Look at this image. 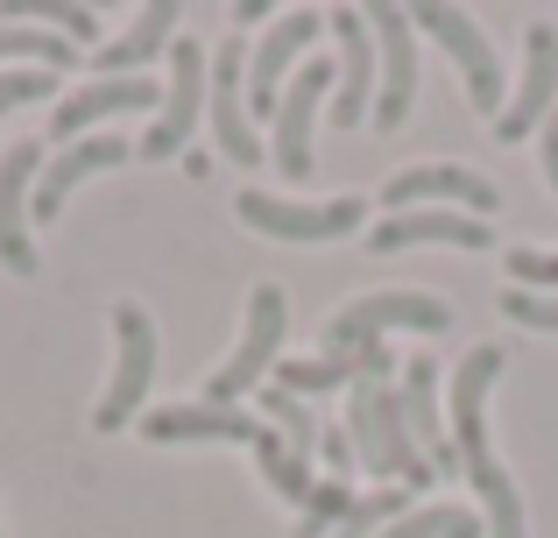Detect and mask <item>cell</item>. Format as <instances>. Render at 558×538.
Wrapping results in <instances>:
<instances>
[{
	"instance_id": "cell-1",
	"label": "cell",
	"mask_w": 558,
	"mask_h": 538,
	"mask_svg": "<svg viewBox=\"0 0 558 538\" xmlns=\"http://www.w3.org/2000/svg\"><path fill=\"white\" fill-rule=\"evenodd\" d=\"M347 440H354V461L368 475H381V482L417 489L424 475H432V461H424L417 440H410L403 397H396V390H381L375 375H361V383H354V404H347Z\"/></svg>"
},
{
	"instance_id": "cell-2",
	"label": "cell",
	"mask_w": 558,
	"mask_h": 538,
	"mask_svg": "<svg viewBox=\"0 0 558 538\" xmlns=\"http://www.w3.org/2000/svg\"><path fill=\"white\" fill-rule=\"evenodd\" d=\"M290 304L276 284H255L247 290V333L241 347L227 355V369L205 375V404H219V411H241V397L262 383V375H276V347H283V326H290Z\"/></svg>"
},
{
	"instance_id": "cell-3",
	"label": "cell",
	"mask_w": 558,
	"mask_h": 538,
	"mask_svg": "<svg viewBox=\"0 0 558 538\" xmlns=\"http://www.w3.org/2000/svg\"><path fill=\"white\" fill-rule=\"evenodd\" d=\"M396 326H403V333H446L452 326V304L446 298H424V290H368V298H354L326 326V355L375 347V340H389Z\"/></svg>"
},
{
	"instance_id": "cell-4",
	"label": "cell",
	"mask_w": 558,
	"mask_h": 538,
	"mask_svg": "<svg viewBox=\"0 0 558 538\" xmlns=\"http://www.w3.org/2000/svg\"><path fill=\"white\" fill-rule=\"evenodd\" d=\"M410 22H417V36H438V50L460 64L466 79V99H474V113H488V121H502V57H495V43L474 28V14L460 8H410Z\"/></svg>"
},
{
	"instance_id": "cell-5",
	"label": "cell",
	"mask_w": 558,
	"mask_h": 538,
	"mask_svg": "<svg viewBox=\"0 0 558 538\" xmlns=\"http://www.w3.org/2000/svg\"><path fill=\"white\" fill-rule=\"evenodd\" d=\"M233 213H241L255 235H269V241H347L361 220H368V199H326V206H304V199L241 192Z\"/></svg>"
},
{
	"instance_id": "cell-6",
	"label": "cell",
	"mask_w": 558,
	"mask_h": 538,
	"mask_svg": "<svg viewBox=\"0 0 558 538\" xmlns=\"http://www.w3.org/2000/svg\"><path fill=\"white\" fill-rule=\"evenodd\" d=\"M113 340H121V361H113V383H107V397H99V411H93L99 432H121L128 418L142 411L149 383H156V326H149L142 304H113Z\"/></svg>"
},
{
	"instance_id": "cell-7",
	"label": "cell",
	"mask_w": 558,
	"mask_h": 538,
	"mask_svg": "<svg viewBox=\"0 0 558 538\" xmlns=\"http://www.w3.org/2000/svg\"><path fill=\"white\" fill-rule=\"evenodd\" d=\"M205 85H213V64H205V50L191 36L170 43V85H163V113H156V128L135 142V156H178L184 142H191V128H198V113H205Z\"/></svg>"
},
{
	"instance_id": "cell-8",
	"label": "cell",
	"mask_w": 558,
	"mask_h": 538,
	"mask_svg": "<svg viewBox=\"0 0 558 538\" xmlns=\"http://www.w3.org/2000/svg\"><path fill=\"white\" fill-rule=\"evenodd\" d=\"M326 93H332V64H326V57H304L298 79L283 85V107H276V142H269V150H276V170H283L290 184L312 178V128H318Z\"/></svg>"
},
{
	"instance_id": "cell-9",
	"label": "cell",
	"mask_w": 558,
	"mask_h": 538,
	"mask_svg": "<svg viewBox=\"0 0 558 538\" xmlns=\"http://www.w3.org/2000/svg\"><path fill=\"white\" fill-rule=\"evenodd\" d=\"M326 28L340 36V57H332V121L361 128L375 113V28L361 8H332Z\"/></svg>"
},
{
	"instance_id": "cell-10",
	"label": "cell",
	"mask_w": 558,
	"mask_h": 538,
	"mask_svg": "<svg viewBox=\"0 0 558 538\" xmlns=\"http://www.w3.org/2000/svg\"><path fill=\"white\" fill-rule=\"evenodd\" d=\"M368 28H375V57H381V93H375L368 121L389 135V128H403L410 99H417V22H410V8H375Z\"/></svg>"
},
{
	"instance_id": "cell-11",
	"label": "cell",
	"mask_w": 558,
	"mask_h": 538,
	"mask_svg": "<svg viewBox=\"0 0 558 538\" xmlns=\"http://www.w3.org/2000/svg\"><path fill=\"white\" fill-rule=\"evenodd\" d=\"M318 28H326V14L298 8V14H283V22H276L269 36L255 43V57H247V107H255L262 121H276V107H283V85L298 79L290 64H298V57H312Z\"/></svg>"
},
{
	"instance_id": "cell-12",
	"label": "cell",
	"mask_w": 558,
	"mask_h": 538,
	"mask_svg": "<svg viewBox=\"0 0 558 538\" xmlns=\"http://www.w3.org/2000/svg\"><path fill=\"white\" fill-rule=\"evenodd\" d=\"M432 199H438V206H466L474 220L502 206L495 184L481 178V170H466V164H417V170H403V178L381 184V206H396V213H424Z\"/></svg>"
},
{
	"instance_id": "cell-13",
	"label": "cell",
	"mask_w": 558,
	"mask_h": 538,
	"mask_svg": "<svg viewBox=\"0 0 558 538\" xmlns=\"http://www.w3.org/2000/svg\"><path fill=\"white\" fill-rule=\"evenodd\" d=\"M247 50L241 43H219L213 57V85H205V107H213V142L233 156V164H262V135L247 121Z\"/></svg>"
},
{
	"instance_id": "cell-14",
	"label": "cell",
	"mask_w": 558,
	"mask_h": 538,
	"mask_svg": "<svg viewBox=\"0 0 558 538\" xmlns=\"http://www.w3.org/2000/svg\"><path fill=\"white\" fill-rule=\"evenodd\" d=\"M43 178V142H14L0 156V263L14 276H36V249H28V199Z\"/></svg>"
},
{
	"instance_id": "cell-15",
	"label": "cell",
	"mask_w": 558,
	"mask_h": 538,
	"mask_svg": "<svg viewBox=\"0 0 558 538\" xmlns=\"http://www.w3.org/2000/svg\"><path fill=\"white\" fill-rule=\"evenodd\" d=\"M551 93H558V36H551V22H537V28H523V85H517V99L502 107L495 135L523 142L551 113Z\"/></svg>"
},
{
	"instance_id": "cell-16",
	"label": "cell",
	"mask_w": 558,
	"mask_h": 538,
	"mask_svg": "<svg viewBox=\"0 0 558 538\" xmlns=\"http://www.w3.org/2000/svg\"><path fill=\"white\" fill-rule=\"evenodd\" d=\"M128 156H135V142H121V135H85V142H71L64 156H50V164H43L28 213H36V220H57V213H64V199L78 192L85 178H99V170L128 164Z\"/></svg>"
},
{
	"instance_id": "cell-17",
	"label": "cell",
	"mask_w": 558,
	"mask_h": 538,
	"mask_svg": "<svg viewBox=\"0 0 558 538\" xmlns=\"http://www.w3.org/2000/svg\"><path fill=\"white\" fill-rule=\"evenodd\" d=\"M502 375V347H474V355L452 369V454L460 468H481L488 454V432H481V404H488V383Z\"/></svg>"
},
{
	"instance_id": "cell-18",
	"label": "cell",
	"mask_w": 558,
	"mask_h": 538,
	"mask_svg": "<svg viewBox=\"0 0 558 538\" xmlns=\"http://www.w3.org/2000/svg\"><path fill=\"white\" fill-rule=\"evenodd\" d=\"M156 93L163 85L156 79H93V85H78V93H64L50 107V135H85V128H99V121H113V113H142V107H156Z\"/></svg>"
},
{
	"instance_id": "cell-19",
	"label": "cell",
	"mask_w": 558,
	"mask_h": 538,
	"mask_svg": "<svg viewBox=\"0 0 558 538\" xmlns=\"http://www.w3.org/2000/svg\"><path fill=\"white\" fill-rule=\"evenodd\" d=\"M424 241H438V249H488V220H474V213H389V220L368 235L375 255H403V249H424Z\"/></svg>"
},
{
	"instance_id": "cell-20",
	"label": "cell",
	"mask_w": 558,
	"mask_h": 538,
	"mask_svg": "<svg viewBox=\"0 0 558 538\" xmlns=\"http://www.w3.org/2000/svg\"><path fill=\"white\" fill-rule=\"evenodd\" d=\"M255 432H262V418L219 411V404H170V411L142 418V440H156V446H184V440H247L255 446Z\"/></svg>"
},
{
	"instance_id": "cell-21",
	"label": "cell",
	"mask_w": 558,
	"mask_h": 538,
	"mask_svg": "<svg viewBox=\"0 0 558 538\" xmlns=\"http://www.w3.org/2000/svg\"><path fill=\"white\" fill-rule=\"evenodd\" d=\"M170 43H178V8H170V0H149V8L135 14V28L99 50V79H142V64H149L156 50H170Z\"/></svg>"
},
{
	"instance_id": "cell-22",
	"label": "cell",
	"mask_w": 558,
	"mask_h": 538,
	"mask_svg": "<svg viewBox=\"0 0 558 538\" xmlns=\"http://www.w3.org/2000/svg\"><path fill=\"white\" fill-rule=\"evenodd\" d=\"M403 418H410V440H417V454L424 461H438V468H452V440L438 432V369L432 361H403Z\"/></svg>"
},
{
	"instance_id": "cell-23",
	"label": "cell",
	"mask_w": 558,
	"mask_h": 538,
	"mask_svg": "<svg viewBox=\"0 0 558 538\" xmlns=\"http://www.w3.org/2000/svg\"><path fill=\"white\" fill-rule=\"evenodd\" d=\"M466 475H474L481 511H488V538H523V497H517L502 461H481V468H466Z\"/></svg>"
},
{
	"instance_id": "cell-24",
	"label": "cell",
	"mask_w": 558,
	"mask_h": 538,
	"mask_svg": "<svg viewBox=\"0 0 558 538\" xmlns=\"http://www.w3.org/2000/svg\"><path fill=\"white\" fill-rule=\"evenodd\" d=\"M255 461H262V482H269L276 497H290V503H304V497H312V461H298V454H290L276 426H262V432H255Z\"/></svg>"
},
{
	"instance_id": "cell-25",
	"label": "cell",
	"mask_w": 558,
	"mask_h": 538,
	"mask_svg": "<svg viewBox=\"0 0 558 538\" xmlns=\"http://www.w3.org/2000/svg\"><path fill=\"white\" fill-rule=\"evenodd\" d=\"M262 426H276L283 432V446L298 461H312L318 454V426H312V411H304V397H290V390H262Z\"/></svg>"
},
{
	"instance_id": "cell-26",
	"label": "cell",
	"mask_w": 558,
	"mask_h": 538,
	"mask_svg": "<svg viewBox=\"0 0 558 538\" xmlns=\"http://www.w3.org/2000/svg\"><path fill=\"white\" fill-rule=\"evenodd\" d=\"M0 57H28V71H64L78 57V43L43 36V28H22V22H0Z\"/></svg>"
},
{
	"instance_id": "cell-27",
	"label": "cell",
	"mask_w": 558,
	"mask_h": 538,
	"mask_svg": "<svg viewBox=\"0 0 558 538\" xmlns=\"http://www.w3.org/2000/svg\"><path fill=\"white\" fill-rule=\"evenodd\" d=\"M381 538H481V525H474V511H460V503H424V511L396 517Z\"/></svg>"
},
{
	"instance_id": "cell-28",
	"label": "cell",
	"mask_w": 558,
	"mask_h": 538,
	"mask_svg": "<svg viewBox=\"0 0 558 538\" xmlns=\"http://www.w3.org/2000/svg\"><path fill=\"white\" fill-rule=\"evenodd\" d=\"M396 517H410V489H375V497H361L354 511H347V525L332 538H375V531H389Z\"/></svg>"
},
{
	"instance_id": "cell-29",
	"label": "cell",
	"mask_w": 558,
	"mask_h": 538,
	"mask_svg": "<svg viewBox=\"0 0 558 538\" xmlns=\"http://www.w3.org/2000/svg\"><path fill=\"white\" fill-rule=\"evenodd\" d=\"M354 489L347 482H312V497H304V517H298V538H318L326 525H347V511H354Z\"/></svg>"
},
{
	"instance_id": "cell-30",
	"label": "cell",
	"mask_w": 558,
	"mask_h": 538,
	"mask_svg": "<svg viewBox=\"0 0 558 538\" xmlns=\"http://www.w3.org/2000/svg\"><path fill=\"white\" fill-rule=\"evenodd\" d=\"M509 290H537V298H558V255L545 249H509Z\"/></svg>"
},
{
	"instance_id": "cell-31",
	"label": "cell",
	"mask_w": 558,
	"mask_h": 538,
	"mask_svg": "<svg viewBox=\"0 0 558 538\" xmlns=\"http://www.w3.org/2000/svg\"><path fill=\"white\" fill-rule=\"evenodd\" d=\"M57 93V71H0V113L28 107V99Z\"/></svg>"
},
{
	"instance_id": "cell-32",
	"label": "cell",
	"mask_w": 558,
	"mask_h": 538,
	"mask_svg": "<svg viewBox=\"0 0 558 538\" xmlns=\"http://www.w3.org/2000/svg\"><path fill=\"white\" fill-rule=\"evenodd\" d=\"M502 312H509V319H523V326H537V333H558V298H537V290H509Z\"/></svg>"
},
{
	"instance_id": "cell-33",
	"label": "cell",
	"mask_w": 558,
	"mask_h": 538,
	"mask_svg": "<svg viewBox=\"0 0 558 538\" xmlns=\"http://www.w3.org/2000/svg\"><path fill=\"white\" fill-rule=\"evenodd\" d=\"M537 164H545V184L558 192V113H551V128L537 135Z\"/></svg>"
},
{
	"instance_id": "cell-34",
	"label": "cell",
	"mask_w": 558,
	"mask_h": 538,
	"mask_svg": "<svg viewBox=\"0 0 558 538\" xmlns=\"http://www.w3.org/2000/svg\"><path fill=\"white\" fill-rule=\"evenodd\" d=\"M318 446H326L332 468H347V461H354V440H347V432H318Z\"/></svg>"
}]
</instances>
